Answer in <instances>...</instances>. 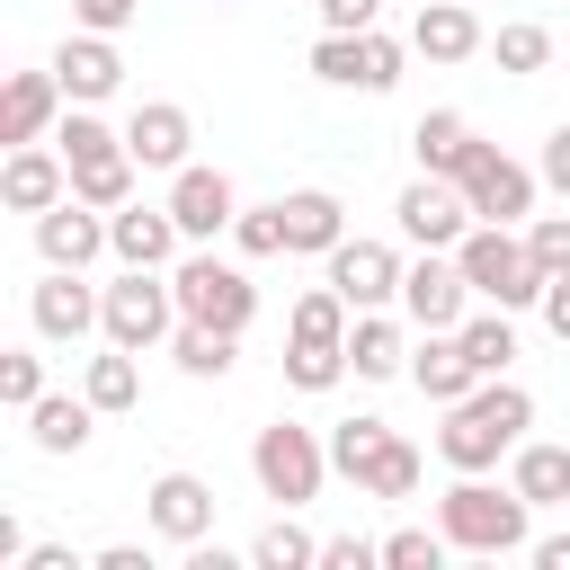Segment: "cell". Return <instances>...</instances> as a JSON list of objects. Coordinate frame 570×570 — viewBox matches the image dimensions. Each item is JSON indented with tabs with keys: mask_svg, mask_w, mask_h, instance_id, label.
Returning a JSON list of instances; mask_svg holds the SVG:
<instances>
[{
	"mask_svg": "<svg viewBox=\"0 0 570 570\" xmlns=\"http://www.w3.org/2000/svg\"><path fill=\"white\" fill-rule=\"evenodd\" d=\"M71 196V160L45 151V142H9V169H0V205L9 214H45Z\"/></svg>",
	"mask_w": 570,
	"mask_h": 570,
	"instance_id": "2e32d148",
	"label": "cell"
},
{
	"mask_svg": "<svg viewBox=\"0 0 570 570\" xmlns=\"http://www.w3.org/2000/svg\"><path fill=\"white\" fill-rule=\"evenodd\" d=\"M71 18H80V27H98V36H116V27H134V18H142V0H71Z\"/></svg>",
	"mask_w": 570,
	"mask_h": 570,
	"instance_id": "ee69618b",
	"label": "cell"
},
{
	"mask_svg": "<svg viewBox=\"0 0 570 570\" xmlns=\"http://www.w3.org/2000/svg\"><path fill=\"white\" fill-rule=\"evenodd\" d=\"M36 249H45V267H89V258L116 249V240H107V214H98V205L62 196V205L36 214Z\"/></svg>",
	"mask_w": 570,
	"mask_h": 570,
	"instance_id": "e0dca14e",
	"label": "cell"
},
{
	"mask_svg": "<svg viewBox=\"0 0 570 570\" xmlns=\"http://www.w3.org/2000/svg\"><path fill=\"white\" fill-rule=\"evenodd\" d=\"M338 240H347V205H338L330 187H294V196H285V249L330 258Z\"/></svg>",
	"mask_w": 570,
	"mask_h": 570,
	"instance_id": "cb8c5ba5",
	"label": "cell"
},
{
	"mask_svg": "<svg viewBox=\"0 0 570 570\" xmlns=\"http://www.w3.org/2000/svg\"><path fill=\"white\" fill-rule=\"evenodd\" d=\"M249 472H258V490H267L276 508H303V499H321V481H330V436L303 428V419H276V428H258Z\"/></svg>",
	"mask_w": 570,
	"mask_h": 570,
	"instance_id": "5b68a950",
	"label": "cell"
},
{
	"mask_svg": "<svg viewBox=\"0 0 570 570\" xmlns=\"http://www.w3.org/2000/svg\"><path fill=\"white\" fill-rule=\"evenodd\" d=\"M232 240H240V258H285V196L276 205H240Z\"/></svg>",
	"mask_w": 570,
	"mask_h": 570,
	"instance_id": "d590c367",
	"label": "cell"
},
{
	"mask_svg": "<svg viewBox=\"0 0 570 570\" xmlns=\"http://www.w3.org/2000/svg\"><path fill=\"white\" fill-rule=\"evenodd\" d=\"M383 561V543H365V534H330L321 543V570H374Z\"/></svg>",
	"mask_w": 570,
	"mask_h": 570,
	"instance_id": "b9f144b4",
	"label": "cell"
},
{
	"mask_svg": "<svg viewBox=\"0 0 570 570\" xmlns=\"http://www.w3.org/2000/svg\"><path fill=\"white\" fill-rule=\"evenodd\" d=\"M312 9H321V27H330V36H365L383 0H312Z\"/></svg>",
	"mask_w": 570,
	"mask_h": 570,
	"instance_id": "7bdbcfd3",
	"label": "cell"
},
{
	"mask_svg": "<svg viewBox=\"0 0 570 570\" xmlns=\"http://www.w3.org/2000/svg\"><path fill=\"white\" fill-rule=\"evenodd\" d=\"M169 214H178L187 240H214V232L240 223V187H232L223 169H196V160H187V169L169 178Z\"/></svg>",
	"mask_w": 570,
	"mask_h": 570,
	"instance_id": "5bb4252c",
	"label": "cell"
},
{
	"mask_svg": "<svg viewBox=\"0 0 570 570\" xmlns=\"http://www.w3.org/2000/svg\"><path fill=\"white\" fill-rule=\"evenodd\" d=\"M134 169H142L134 151L80 160V169H71V196H80V205H98V214H116V205H134Z\"/></svg>",
	"mask_w": 570,
	"mask_h": 570,
	"instance_id": "f1b7e54d",
	"label": "cell"
},
{
	"mask_svg": "<svg viewBox=\"0 0 570 570\" xmlns=\"http://www.w3.org/2000/svg\"><path fill=\"white\" fill-rule=\"evenodd\" d=\"M89 419H98L89 392H80V401H71V392H45V401L27 410V436H36L45 454H80V445H89Z\"/></svg>",
	"mask_w": 570,
	"mask_h": 570,
	"instance_id": "484cf974",
	"label": "cell"
},
{
	"mask_svg": "<svg viewBox=\"0 0 570 570\" xmlns=\"http://www.w3.org/2000/svg\"><path fill=\"white\" fill-rule=\"evenodd\" d=\"M89 570H151V552H142V543H107Z\"/></svg>",
	"mask_w": 570,
	"mask_h": 570,
	"instance_id": "7dc6e473",
	"label": "cell"
},
{
	"mask_svg": "<svg viewBox=\"0 0 570 570\" xmlns=\"http://www.w3.org/2000/svg\"><path fill=\"white\" fill-rule=\"evenodd\" d=\"M169 285H178V321H205V330H232V338L258 321V285H249V267H232V258H214V249L178 258Z\"/></svg>",
	"mask_w": 570,
	"mask_h": 570,
	"instance_id": "8992f818",
	"label": "cell"
},
{
	"mask_svg": "<svg viewBox=\"0 0 570 570\" xmlns=\"http://www.w3.org/2000/svg\"><path fill=\"white\" fill-rule=\"evenodd\" d=\"M410 383L445 410V401H463L472 383H481V365L463 356V330H419V347H410Z\"/></svg>",
	"mask_w": 570,
	"mask_h": 570,
	"instance_id": "7402d4cb",
	"label": "cell"
},
{
	"mask_svg": "<svg viewBox=\"0 0 570 570\" xmlns=\"http://www.w3.org/2000/svg\"><path fill=\"white\" fill-rule=\"evenodd\" d=\"M454 187L472 196V214H481V223H534V187H543V169H525V160H508V151L490 142Z\"/></svg>",
	"mask_w": 570,
	"mask_h": 570,
	"instance_id": "9c48e42d",
	"label": "cell"
},
{
	"mask_svg": "<svg viewBox=\"0 0 570 570\" xmlns=\"http://www.w3.org/2000/svg\"><path fill=\"white\" fill-rule=\"evenodd\" d=\"M0 401H9V410H36V401H45V356L9 347V356H0Z\"/></svg>",
	"mask_w": 570,
	"mask_h": 570,
	"instance_id": "ab89813d",
	"label": "cell"
},
{
	"mask_svg": "<svg viewBox=\"0 0 570 570\" xmlns=\"http://www.w3.org/2000/svg\"><path fill=\"white\" fill-rule=\"evenodd\" d=\"M454 543H445V525H401V534H383V570H436Z\"/></svg>",
	"mask_w": 570,
	"mask_h": 570,
	"instance_id": "74e56055",
	"label": "cell"
},
{
	"mask_svg": "<svg viewBox=\"0 0 570 570\" xmlns=\"http://www.w3.org/2000/svg\"><path fill=\"white\" fill-rule=\"evenodd\" d=\"M410 151H419V169H428V178H463V169H472L490 142L472 134V116H454V107H428V116L410 125Z\"/></svg>",
	"mask_w": 570,
	"mask_h": 570,
	"instance_id": "ffe728a7",
	"label": "cell"
},
{
	"mask_svg": "<svg viewBox=\"0 0 570 570\" xmlns=\"http://www.w3.org/2000/svg\"><path fill=\"white\" fill-rule=\"evenodd\" d=\"M312 71H321L330 89H365V98H383V89L401 80V45H392L383 27H365V36H330V27H321Z\"/></svg>",
	"mask_w": 570,
	"mask_h": 570,
	"instance_id": "52a82bcc",
	"label": "cell"
},
{
	"mask_svg": "<svg viewBox=\"0 0 570 570\" xmlns=\"http://www.w3.org/2000/svg\"><path fill=\"white\" fill-rule=\"evenodd\" d=\"M142 517H151V534H169V543H205V534H214V490H205L196 472H160V481L142 490Z\"/></svg>",
	"mask_w": 570,
	"mask_h": 570,
	"instance_id": "ac0fdd59",
	"label": "cell"
},
{
	"mask_svg": "<svg viewBox=\"0 0 570 570\" xmlns=\"http://www.w3.org/2000/svg\"><path fill=\"white\" fill-rule=\"evenodd\" d=\"M534 169H543V187H552V196H570V125H552V134H543V160H534Z\"/></svg>",
	"mask_w": 570,
	"mask_h": 570,
	"instance_id": "f6af8a7d",
	"label": "cell"
},
{
	"mask_svg": "<svg viewBox=\"0 0 570 570\" xmlns=\"http://www.w3.org/2000/svg\"><path fill=\"white\" fill-rule=\"evenodd\" d=\"M62 107H71V89H62L53 62H45V71H18V80L0 89V142H45V134L62 125Z\"/></svg>",
	"mask_w": 570,
	"mask_h": 570,
	"instance_id": "4fadbf2b",
	"label": "cell"
},
{
	"mask_svg": "<svg viewBox=\"0 0 570 570\" xmlns=\"http://www.w3.org/2000/svg\"><path fill=\"white\" fill-rule=\"evenodd\" d=\"M419 472H428V463H419V445H410V436H392L356 490H365V499H410V490H419Z\"/></svg>",
	"mask_w": 570,
	"mask_h": 570,
	"instance_id": "836d02e7",
	"label": "cell"
},
{
	"mask_svg": "<svg viewBox=\"0 0 570 570\" xmlns=\"http://www.w3.org/2000/svg\"><path fill=\"white\" fill-rule=\"evenodd\" d=\"M18 570H80V561H71V552H62V543H36V552H27V561H18Z\"/></svg>",
	"mask_w": 570,
	"mask_h": 570,
	"instance_id": "c3c4849f",
	"label": "cell"
},
{
	"mask_svg": "<svg viewBox=\"0 0 570 570\" xmlns=\"http://www.w3.org/2000/svg\"><path fill=\"white\" fill-rule=\"evenodd\" d=\"M53 151L80 169V160H107V151H125V134H107L89 107H62V125H53Z\"/></svg>",
	"mask_w": 570,
	"mask_h": 570,
	"instance_id": "d6a6232c",
	"label": "cell"
},
{
	"mask_svg": "<svg viewBox=\"0 0 570 570\" xmlns=\"http://www.w3.org/2000/svg\"><path fill=\"white\" fill-rule=\"evenodd\" d=\"M508 481H517L534 508H570V445H517Z\"/></svg>",
	"mask_w": 570,
	"mask_h": 570,
	"instance_id": "83f0119b",
	"label": "cell"
},
{
	"mask_svg": "<svg viewBox=\"0 0 570 570\" xmlns=\"http://www.w3.org/2000/svg\"><path fill=\"white\" fill-rule=\"evenodd\" d=\"M53 71H62L71 107H98V98L125 89V53H116V36H98V27H71V36L53 45Z\"/></svg>",
	"mask_w": 570,
	"mask_h": 570,
	"instance_id": "7c38bea8",
	"label": "cell"
},
{
	"mask_svg": "<svg viewBox=\"0 0 570 570\" xmlns=\"http://www.w3.org/2000/svg\"><path fill=\"white\" fill-rule=\"evenodd\" d=\"M80 392H89L98 410H134V401H142V365H134V347H107V356H89Z\"/></svg>",
	"mask_w": 570,
	"mask_h": 570,
	"instance_id": "f546056e",
	"label": "cell"
},
{
	"mask_svg": "<svg viewBox=\"0 0 570 570\" xmlns=\"http://www.w3.org/2000/svg\"><path fill=\"white\" fill-rule=\"evenodd\" d=\"M454 258H463V276H472V294L481 303H499V312H525V303H543V258L508 232V223H472L463 240H454Z\"/></svg>",
	"mask_w": 570,
	"mask_h": 570,
	"instance_id": "3957f363",
	"label": "cell"
},
{
	"mask_svg": "<svg viewBox=\"0 0 570 570\" xmlns=\"http://www.w3.org/2000/svg\"><path fill=\"white\" fill-rule=\"evenodd\" d=\"M525 428H534V401L517 392V383H499V374H481L463 401H445V428H436V454L454 463V472H490L499 454H517L525 445Z\"/></svg>",
	"mask_w": 570,
	"mask_h": 570,
	"instance_id": "6da1fadb",
	"label": "cell"
},
{
	"mask_svg": "<svg viewBox=\"0 0 570 570\" xmlns=\"http://www.w3.org/2000/svg\"><path fill=\"white\" fill-rule=\"evenodd\" d=\"M392 223H401V240H419V249H454V240H463L481 214H472V196H463L454 178H428V169H419V178L401 187Z\"/></svg>",
	"mask_w": 570,
	"mask_h": 570,
	"instance_id": "ba28073f",
	"label": "cell"
},
{
	"mask_svg": "<svg viewBox=\"0 0 570 570\" xmlns=\"http://www.w3.org/2000/svg\"><path fill=\"white\" fill-rule=\"evenodd\" d=\"M383 445H392V428H383V419H338V428H330V472H347V481H365Z\"/></svg>",
	"mask_w": 570,
	"mask_h": 570,
	"instance_id": "4dcf8cb0",
	"label": "cell"
},
{
	"mask_svg": "<svg viewBox=\"0 0 570 570\" xmlns=\"http://www.w3.org/2000/svg\"><path fill=\"white\" fill-rule=\"evenodd\" d=\"M525 517H534V499L508 481V490H490L481 472H463L445 499H436V525H445V543L454 552H481V561H499V552H525L534 534H525Z\"/></svg>",
	"mask_w": 570,
	"mask_h": 570,
	"instance_id": "7a4b0ae2",
	"label": "cell"
},
{
	"mask_svg": "<svg viewBox=\"0 0 570 570\" xmlns=\"http://www.w3.org/2000/svg\"><path fill=\"white\" fill-rule=\"evenodd\" d=\"M525 249L543 258V276H570V214H534L525 223Z\"/></svg>",
	"mask_w": 570,
	"mask_h": 570,
	"instance_id": "60d3db41",
	"label": "cell"
},
{
	"mask_svg": "<svg viewBox=\"0 0 570 570\" xmlns=\"http://www.w3.org/2000/svg\"><path fill=\"white\" fill-rule=\"evenodd\" d=\"M490 62H499L508 80H525V71H543V62H552V27H534V18H517V27H499V36H490Z\"/></svg>",
	"mask_w": 570,
	"mask_h": 570,
	"instance_id": "1f68e13d",
	"label": "cell"
},
{
	"mask_svg": "<svg viewBox=\"0 0 570 570\" xmlns=\"http://www.w3.org/2000/svg\"><path fill=\"white\" fill-rule=\"evenodd\" d=\"M107 240H116V258H125V267H169L187 232H178V214H169V205H116V214H107Z\"/></svg>",
	"mask_w": 570,
	"mask_h": 570,
	"instance_id": "44dd1931",
	"label": "cell"
},
{
	"mask_svg": "<svg viewBox=\"0 0 570 570\" xmlns=\"http://www.w3.org/2000/svg\"><path fill=\"white\" fill-rule=\"evenodd\" d=\"M463 356H472L481 374H508V356H517V330H508V312H481V321H463Z\"/></svg>",
	"mask_w": 570,
	"mask_h": 570,
	"instance_id": "8d00e7d4",
	"label": "cell"
},
{
	"mask_svg": "<svg viewBox=\"0 0 570 570\" xmlns=\"http://www.w3.org/2000/svg\"><path fill=\"white\" fill-rule=\"evenodd\" d=\"M472 9H481V0H472Z\"/></svg>",
	"mask_w": 570,
	"mask_h": 570,
	"instance_id": "f907efd6",
	"label": "cell"
},
{
	"mask_svg": "<svg viewBox=\"0 0 570 570\" xmlns=\"http://www.w3.org/2000/svg\"><path fill=\"white\" fill-rule=\"evenodd\" d=\"M347 374H365V383H392V374H410V338H401V321H383V312H356V330H347Z\"/></svg>",
	"mask_w": 570,
	"mask_h": 570,
	"instance_id": "d4e9b609",
	"label": "cell"
},
{
	"mask_svg": "<svg viewBox=\"0 0 570 570\" xmlns=\"http://www.w3.org/2000/svg\"><path fill=\"white\" fill-rule=\"evenodd\" d=\"M401 249L392 240H338L330 249V285L356 303V312H383V303H401Z\"/></svg>",
	"mask_w": 570,
	"mask_h": 570,
	"instance_id": "30bf717a",
	"label": "cell"
},
{
	"mask_svg": "<svg viewBox=\"0 0 570 570\" xmlns=\"http://www.w3.org/2000/svg\"><path fill=\"white\" fill-rule=\"evenodd\" d=\"M249 561H258V570H303V561H321V543H312V534L294 525V508H285V517L249 543Z\"/></svg>",
	"mask_w": 570,
	"mask_h": 570,
	"instance_id": "e575fe53",
	"label": "cell"
},
{
	"mask_svg": "<svg viewBox=\"0 0 570 570\" xmlns=\"http://www.w3.org/2000/svg\"><path fill=\"white\" fill-rule=\"evenodd\" d=\"M98 330H107V347H160L169 330H178V285L160 276V267H125L116 285H98Z\"/></svg>",
	"mask_w": 570,
	"mask_h": 570,
	"instance_id": "277c9868",
	"label": "cell"
},
{
	"mask_svg": "<svg viewBox=\"0 0 570 570\" xmlns=\"http://www.w3.org/2000/svg\"><path fill=\"white\" fill-rule=\"evenodd\" d=\"M347 374V347H285V383L294 392H330Z\"/></svg>",
	"mask_w": 570,
	"mask_h": 570,
	"instance_id": "f35d334b",
	"label": "cell"
},
{
	"mask_svg": "<svg viewBox=\"0 0 570 570\" xmlns=\"http://www.w3.org/2000/svg\"><path fill=\"white\" fill-rule=\"evenodd\" d=\"M187 142H196V125H187V107H169V98L134 107V125H125V151H134L142 169H187Z\"/></svg>",
	"mask_w": 570,
	"mask_h": 570,
	"instance_id": "603a6c76",
	"label": "cell"
},
{
	"mask_svg": "<svg viewBox=\"0 0 570 570\" xmlns=\"http://www.w3.org/2000/svg\"><path fill=\"white\" fill-rule=\"evenodd\" d=\"M490 36H481V9L472 0H419V18H410V53H428V62H472Z\"/></svg>",
	"mask_w": 570,
	"mask_h": 570,
	"instance_id": "d6986e66",
	"label": "cell"
},
{
	"mask_svg": "<svg viewBox=\"0 0 570 570\" xmlns=\"http://www.w3.org/2000/svg\"><path fill=\"white\" fill-rule=\"evenodd\" d=\"M169 356H178V374L223 383V374H232V356H240V338H232V330H205V321H178V330H169Z\"/></svg>",
	"mask_w": 570,
	"mask_h": 570,
	"instance_id": "4316f807",
	"label": "cell"
},
{
	"mask_svg": "<svg viewBox=\"0 0 570 570\" xmlns=\"http://www.w3.org/2000/svg\"><path fill=\"white\" fill-rule=\"evenodd\" d=\"M463 303H472V276H463V258H419L410 276H401V312H410V330H463Z\"/></svg>",
	"mask_w": 570,
	"mask_h": 570,
	"instance_id": "8fae6325",
	"label": "cell"
},
{
	"mask_svg": "<svg viewBox=\"0 0 570 570\" xmlns=\"http://www.w3.org/2000/svg\"><path fill=\"white\" fill-rule=\"evenodd\" d=\"M534 561H543V570H570V534H543V543H534Z\"/></svg>",
	"mask_w": 570,
	"mask_h": 570,
	"instance_id": "681fc988",
	"label": "cell"
},
{
	"mask_svg": "<svg viewBox=\"0 0 570 570\" xmlns=\"http://www.w3.org/2000/svg\"><path fill=\"white\" fill-rule=\"evenodd\" d=\"M534 312H543V330H552V338H561V347H570V276H552V285H543V303H534Z\"/></svg>",
	"mask_w": 570,
	"mask_h": 570,
	"instance_id": "bcb514c9",
	"label": "cell"
},
{
	"mask_svg": "<svg viewBox=\"0 0 570 570\" xmlns=\"http://www.w3.org/2000/svg\"><path fill=\"white\" fill-rule=\"evenodd\" d=\"M27 312H36V338H53V347H80L98 330V294L80 285V267H45V285L27 294Z\"/></svg>",
	"mask_w": 570,
	"mask_h": 570,
	"instance_id": "9a60e30c",
	"label": "cell"
}]
</instances>
